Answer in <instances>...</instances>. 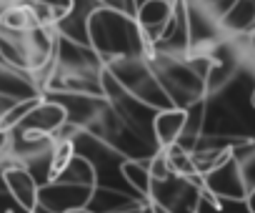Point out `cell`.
<instances>
[{"instance_id": "cell-1", "label": "cell", "mask_w": 255, "mask_h": 213, "mask_svg": "<svg viewBox=\"0 0 255 213\" xmlns=\"http://www.w3.org/2000/svg\"><path fill=\"white\" fill-rule=\"evenodd\" d=\"M3 178H5V191L10 193V198L25 211L35 213V206L40 198V183L35 181V176L25 166L10 161V163H3Z\"/></svg>"}, {"instance_id": "cell-2", "label": "cell", "mask_w": 255, "mask_h": 213, "mask_svg": "<svg viewBox=\"0 0 255 213\" xmlns=\"http://www.w3.org/2000/svg\"><path fill=\"white\" fill-rule=\"evenodd\" d=\"M185 123H188V111L185 108H165L158 111L153 118V138L158 143V148H168L173 143H178L185 136Z\"/></svg>"}, {"instance_id": "cell-3", "label": "cell", "mask_w": 255, "mask_h": 213, "mask_svg": "<svg viewBox=\"0 0 255 213\" xmlns=\"http://www.w3.org/2000/svg\"><path fill=\"white\" fill-rule=\"evenodd\" d=\"M148 206H150V213H178L175 208H170L165 203H158V201H150Z\"/></svg>"}]
</instances>
